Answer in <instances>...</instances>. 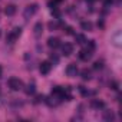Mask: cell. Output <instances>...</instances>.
Instances as JSON below:
<instances>
[{"label":"cell","mask_w":122,"mask_h":122,"mask_svg":"<svg viewBox=\"0 0 122 122\" xmlns=\"http://www.w3.org/2000/svg\"><path fill=\"white\" fill-rule=\"evenodd\" d=\"M20 35H22V29H20V27H15L10 33H7V36H6V42H7V43H15Z\"/></svg>","instance_id":"obj_1"},{"label":"cell","mask_w":122,"mask_h":122,"mask_svg":"<svg viewBox=\"0 0 122 122\" xmlns=\"http://www.w3.org/2000/svg\"><path fill=\"white\" fill-rule=\"evenodd\" d=\"M7 83H9V88H10L12 91H15V92H17V91H20V89L23 88V82H22V79H19V78H10Z\"/></svg>","instance_id":"obj_2"},{"label":"cell","mask_w":122,"mask_h":122,"mask_svg":"<svg viewBox=\"0 0 122 122\" xmlns=\"http://www.w3.org/2000/svg\"><path fill=\"white\" fill-rule=\"evenodd\" d=\"M37 10H39V6L35 3V5H30V6H27L26 9H25V12H23V16H25V19L27 20V19H30L32 16H35L36 13H37Z\"/></svg>","instance_id":"obj_3"},{"label":"cell","mask_w":122,"mask_h":122,"mask_svg":"<svg viewBox=\"0 0 122 122\" xmlns=\"http://www.w3.org/2000/svg\"><path fill=\"white\" fill-rule=\"evenodd\" d=\"M39 71H40V73H42V75H47V73L52 71V63L49 62V60H45V62H42V63H40Z\"/></svg>","instance_id":"obj_4"},{"label":"cell","mask_w":122,"mask_h":122,"mask_svg":"<svg viewBox=\"0 0 122 122\" xmlns=\"http://www.w3.org/2000/svg\"><path fill=\"white\" fill-rule=\"evenodd\" d=\"M78 72H79V69H78V66H76L75 63H69V65H68V68H66V75H68V76L75 78V76L78 75Z\"/></svg>","instance_id":"obj_5"},{"label":"cell","mask_w":122,"mask_h":122,"mask_svg":"<svg viewBox=\"0 0 122 122\" xmlns=\"http://www.w3.org/2000/svg\"><path fill=\"white\" fill-rule=\"evenodd\" d=\"M92 55H93V52H91V50H88V49H82V50L79 52V59L83 60V62H88V60H91Z\"/></svg>","instance_id":"obj_6"},{"label":"cell","mask_w":122,"mask_h":122,"mask_svg":"<svg viewBox=\"0 0 122 122\" xmlns=\"http://www.w3.org/2000/svg\"><path fill=\"white\" fill-rule=\"evenodd\" d=\"M62 46V53L65 56H71L73 53V45L72 43H65V45H60Z\"/></svg>","instance_id":"obj_7"},{"label":"cell","mask_w":122,"mask_h":122,"mask_svg":"<svg viewBox=\"0 0 122 122\" xmlns=\"http://www.w3.org/2000/svg\"><path fill=\"white\" fill-rule=\"evenodd\" d=\"M42 33H43V25L39 22V23H36L35 27H33V35H35L36 39H39V37L42 36Z\"/></svg>","instance_id":"obj_8"},{"label":"cell","mask_w":122,"mask_h":122,"mask_svg":"<svg viewBox=\"0 0 122 122\" xmlns=\"http://www.w3.org/2000/svg\"><path fill=\"white\" fill-rule=\"evenodd\" d=\"M47 46L52 47V49H56L60 46V39L59 37H49L47 39Z\"/></svg>","instance_id":"obj_9"},{"label":"cell","mask_w":122,"mask_h":122,"mask_svg":"<svg viewBox=\"0 0 122 122\" xmlns=\"http://www.w3.org/2000/svg\"><path fill=\"white\" fill-rule=\"evenodd\" d=\"M91 106L93 108V109H103L105 108V102L103 101H99V99H92V102H91Z\"/></svg>","instance_id":"obj_10"},{"label":"cell","mask_w":122,"mask_h":122,"mask_svg":"<svg viewBox=\"0 0 122 122\" xmlns=\"http://www.w3.org/2000/svg\"><path fill=\"white\" fill-rule=\"evenodd\" d=\"M5 13H6V16H15L16 15V6L15 5H7L6 9H5Z\"/></svg>","instance_id":"obj_11"},{"label":"cell","mask_w":122,"mask_h":122,"mask_svg":"<svg viewBox=\"0 0 122 122\" xmlns=\"http://www.w3.org/2000/svg\"><path fill=\"white\" fill-rule=\"evenodd\" d=\"M102 118H103V121L111 122V121H113V119H115V115H113V112H112V111H103Z\"/></svg>","instance_id":"obj_12"},{"label":"cell","mask_w":122,"mask_h":122,"mask_svg":"<svg viewBox=\"0 0 122 122\" xmlns=\"http://www.w3.org/2000/svg\"><path fill=\"white\" fill-rule=\"evenodd\" d=\"M25 92H26V95H33V93L36 92V85H35L33 82H32V83H29V85L26 86Z\"/></svg>","instance_id":"obj_13"},{"label":"cell","mask_w":122,"mask_h":122,"mask_svg":"<svg viewBox=\"0 0 122 122\" xmlns=\"http://www.w3.org/2000/svg\"><path fill=\"white\" fill-rule=\"evenodd\" d=\"M81 76H82V79H83V81H89V79L92 78V75H91V71H89V69H82V71H81Z\"/></svg>","instance_id":"obj_14"},{"label":"cell","mask_w":122,"mask_h":122,"mask_svg":"<svg viewBox=\"0 0 122 122\" xmlns=\"http://www.w3.org/2000/svg\"><path fill=\"white\" fill-rule=\"evenodd\" d=\"M81 27H82L83 30L91 32V30H92V27H93V25H92L91 22H86V20H85V22H82V23H81Z\"/></svg>","instance_id":"obj_15"},{"label":"cell","mask_w":122,"mask_h":122,"mask_svg":"<svg viewBox=\"0 0 122 122\" xmlns=\"http://www.w3.org/2000/svg\"><path fill=\"white\" fill-rule=\"evenodd\" d=\"M75 40L78 45H85L86 43V37L83 35H75Z\"/></svg>","instance_id":"obj_16"},{"label":"cell","mask_w":122,"mask_h":122,"mask_svg":"<svg viewBox=\"0 0 122 122\" xmlns=\"http://www.w3.org/2000/svg\"><path fill=\"white\" fill-rule=\"evenodd\" d=\"M95 47H96L95 42H93V40H89V42H88V46H86V49H88V50H91V52H93V50H95Z\"/></svg>","instance_id":"obj_17"},{"label":"cell","mask_w":122,"mask_h":122,"mask_svg":"<svg viewBox=\"0 0 122 122\" xmlns=\"http://www.w3.org/2000/svg\"><path fill=\"white\" fill-rule=\"evenodd\" d=\"M102 68H103V63H102V62H99V60L93 63V69H95V71H99V69H102Z\"/></svg>","instance_id":"obj_18"},{"label":"cell","mask_w":122,"mask_h":122,"mask_svg":"<svg viewBox=\"0 0 122 122\" xmlns=\"http://www.w3.org/2000/svg\"><path fill=\"white\" fill-rule=\"evenodd\" d=\"M56 27H57V23H56V22H50V23H49V29H50V30H53V29H56Z\"/></svg>","instance_id":"obj_19"},{"label":"cell","mask_w":122,"mask_h":122,"mask_svg":"<svg viewBox=\"0 0 122 122\" xmlns=\"http://www.w3.org/2000/svg\"><path fill=\"white\" fill-rule=\"evenodd\" d=\"M65 30H66V35H73V29H72V27H69V26H68Z\"/></svg>","instance_id":"obj_20"},{"label":"cell","mask_w":122,"mask_h":122,"mask_svg":"<svg viewBox=\"0 0 122 122\" xmlns=\"http://www.w3.org/2000/svg\"><path fill=\"white\" fill-rule=\"evenodd\" d=\"M50 59H52V62H55V63H57V62H59V57H57V56H55V55H52V56H50Z\"/></svg>","instance_id":"obj_21"},{"label":"cell","mask_w":122,"mask_h":122,"mask_svg":"<svg viewBox=\"0 0 122 122\" xmlns=\"http://www.w3.org/2000/svg\"><path fill=\"white\" fill-rule=\"evenodd\" d=\"M111 86H112V89H113V91H116V89H118V82H112V83H111Z\"/></svg>","instance_id":"obj_22"},{"label":"cell","mask_w":122,"mask_h":122,"mask_svg":"<svg viewBox=\"0 0 122 122\" xmlns=\"http://www.w3.org/2000/svg\"><path fill=\"white\" fill-rule=\"evenodd\" d=\"M112 3V0H105V6H109Z\"/></svg>","instance_id":"obj_23"},{"label":"cell","mask_w":122,"mask_h":122,"mask_svg":"<svg viewBox=\"0 0 122 122\" xmlns=\"http://www.w3.org/2000/svg\"><path fill=\"white\" fill-rule=\"evenodd\" d=\"M2 75H3V69H2V66H0V78H2Z\"/></svg>","instance_id":"obj_24"},{"label":"cell","mask_w":122,"mask_h":122,"mask_svg":"<svg viewBox=\"0 0 122 122\" xmlns=\"http://www.w3.org/2000/svg\"><path fill=\"white\" fill-rule=\"evenodd\" d=\"M85 2H86V3H93L95 0H85Z\"/></svg>","instance_id":"obj_25"}]
</instances>
